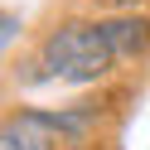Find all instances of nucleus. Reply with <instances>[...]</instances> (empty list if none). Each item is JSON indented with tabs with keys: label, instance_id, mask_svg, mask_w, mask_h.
Listing matches in <instances>:
<instances>
[{
	"label": "nucleus",
	"instance_id": "f257e3e1",
	"mask_svg": "<svg viewBox=\"0 0 150 150\" xmlns=\"http://www.w3.org/2000/svg\"><path fill=\"white\" fill-rule=\"evenodd\" d=\"M39 68L49 82H68V87H92V82L111 78L116 53L107 44L102 20L87 15H63L39 34Z\"/></svg>",
	"mask_w": 150,
	"mask_h": 150
},
{
	"label": "nucleus",
	"instance_id": "f03ea898",
	"mask_svg": "<svg viewBox=\"0 0 150 150\" xmlns=\"http://www.w3.org/2000/svg\"><path fill=\"white\" fill-rule=\"evenodd\" d=\"M107 44L116 53V63H140L150 58V15L145 10H121V15H102Z\"/></svg>",
	"mask_w": 150,
	"mask_h": 150
},
{
	"label": "nucleus",
	"instance_id": "7ed1b4c3",
	"mask_svg": "<svg viewBox=\"0 0 150 150\" xmlns=\"http://www.w3.org/2000/svg\"><path fill=\"white\" fill-rule=\"evenodd\" d=\"M0 24H5V29H0V44L10 49V44H15V34H20V20H15V10H5V20H0Z\"/></svg>",
	"mask_w": 150,
	"mask_h": 150
},
{
	"label": "nucleus",
	"instance_id": "20e7f679",
	"mask_svg": "<svg viewBox=\"0 0 150 150\" xmlns=\"http://www.w3.org/2000/svg\"><path fill=\"white\" fill-rule=\"evenodd\" d=\"M107 5H111V15H121V10H136L140 0H107Z\"/></svg>",
	"mask_w": 150,
	"mask_h": 150
}]
</instances>
